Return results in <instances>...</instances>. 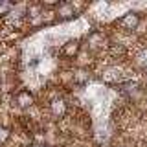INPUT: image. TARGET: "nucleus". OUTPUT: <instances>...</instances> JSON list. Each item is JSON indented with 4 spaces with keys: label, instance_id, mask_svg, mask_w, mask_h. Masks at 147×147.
Returning <instances> with one entry per match:
<instances>
[{
    "label": "nucleus",
    "instance_id": "obj_3",
    "mask_svg": "<svg viewBox=\"0 0 147 147\" xmlns=\"http://www.w3.org/2000/svg\"><path fill=\"white\" fill-rule=\"evenodd\" d=\"M33 103H35V98H33V94H31L30 90L22 88V90H18L17 94H15V105H17L18 109L28 110V109L33 107Z\"/></svg>",
    "mask_w": 147,
    "mask_h": 147
},
{
    "label": "nucleus",
    "instance_id": "obj_1",
    "mask_svg": "<svg viewBox=\"0 0 147 147\" xmlns=\"http://www.w3.org/2000/svg\"><path fill=\"white\" fill-rule=\"evenodd\" d=\"M53 13H55V17H57L59 20H72V18L77 15L76 4L74 2H57Z\"/></svg>",
    "mask_w": 147,
    "mask_h": 147
},
{
    "label": "nucleus",
    "instance_id": "obj_6",
    "mask_svg": "<svg viewBox=\"0 0 147 147\" xmlns=\"http://www.w3.org/2000/svg\"><path fill=\"white\" fill-rule=\"evenodd\" d=\"M86 40H88L90 50H99V48H103V44H105V35L101 33V31H92Z\"/></svg>",
    "mask_w": 147,
    "mask_h": 147
},
{
    "label": "nucleus",
    "instance_id": "obj_8",
    "mask_svg": "<svg viewBox=\"0 0 147 147\" xmlns=\"http://www.w3.org/2000/svg\"><path fill=\"white\" fill-rule=\"evenodd\" d=\"M112 147H123V145H112Z\"/></svg>",
    "mask_w": 147,
    "mask_h": 147
},
{
    "label": "nucleus",
    "instance_id": "obj_5",
    "mask_svg": "<svg viewBox=\"0 0 147 147\" xmlns=\"http://www.w3.org/2000/svg\"><path fill=\"white\" fill-rule=\"evenodd\" d=\"M48 109H50V114H52L53 118H63L64 114L68 112V105H66V101H64L63 98H53V99H50Z\"/></svg>",
    "mask_w": 147,
    "mask_h": 147
},
{
    "label": "nucleus",
    "instance_id": "obj_4",
    "mask_svg": "<svg viewBox=\"0 0 147 147\" xmlns=\"http://www.w3.org/2000/svg\"><path fill=\"white\" fill-rule=\"evenodd\" d=\"M81 52V40L79 39H68L66 42L63 44V48H61V53L64 55L66 59H74V57H77Z\"/></svg>",
    "mask_w": 147,
    "mask_h": 147
},
{
    "label": "nucleus",
    "instance_id": "obj_2",
    "mask_svg": "<svg viewBox=\"0 0 147 147\" xmlns=\"http://www.w3.org/2000/svg\"><path fill=\"white\" fill-rule=\"evenodd\" d=\"M116 24L121 28V30L132 31V30H136V28L140 26V15H138V13H134V11H129V13H125L121 18H118Z\"/></svg>",
    "mask_w": 147,
    "mask_h": 147
},
{
    "label": "nucleus",
    "instance_id": "obj_7",
    "mask_svg": "<svg viewBox=\"0 0 147 147\" xmlns=\"http://www.w3.org/2000/svg\"><path fill=\"white\" fill-rule=\"evenodd\" d=\"M90 79V74L86 70H76L74 72V83H77V85H86Z\"/></svg>",
    "mask_w": 147,
    "mask_h": 147
}]
</instances>
